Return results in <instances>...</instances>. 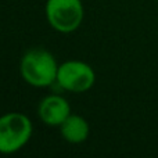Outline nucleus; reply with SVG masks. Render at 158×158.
Returning a JSON list of instances; mask_svg holds the SVG:
<instances>
[{"mask_svg":"<svg viewBox=\"0 0 158 158\" xmlns=\"http://www.w3.org/2000/svg\"><path fill=\"white\" fill-rule=\"evenodd\" d=\"M33 132L31 119L21 112H8L0 117V153L13 154L21 150Z\"/></svg>","mask_w":158,"mask_h":158,"instance_id":"obj_2","label":"nucleus"},{"mask_svg":"<svg viewBox=\"0 0 158 158\" xmlns=\"http://www.w3.org/2000/svg\"><path fill=\"white\" fill-rule=\"evenodd\" d=\"M157 2H158V0H157Z\"/></svg>","mask_w":158,"mask_h":158,"instance_id":"obj_7","label":"nucleus"},{"mask_svg":"<svg viewBox=\"0 0 158 158\" xmlns=\"http://www.w3.org/2000/svg\"><path fill=\"white\" fill-rule=\"evenodd\" d=\"M46 18L53 29L71 33L83 21V6L81 0H47Z\"/></svg>","mask_w":158,"mask_h":158,"instance_id":"obj_3","label":"nucleus"},{"mask_svg":"<svg viewBox=\"0 0 158 158\" xmlns=\"http://www.w3.org/2000/svg\"><path fill=\"white\" fill-rule=\"evenodd\" d=\"M61 136L72 144H79L83 143L89 137V123L83 117L78 114H71L60 126Z\"/></svg>","mask_w":158,"mask_h":158,"instance_id":"obj_6","label":"nucleus"},{"mask_svg":"<svg viewBox=\"0 0 158 158\" xmlns=\"http://www.w3.org/2000/svg\"><path fill=\"white\" fill-rule=\"evenodd\" d=\"M38 115L46 125L60 126L71 115V107L64 97L58 94H50L39 103Z\"/></svg>","mask_w":158,"mask_h":158,"instance_id":"obj_5","label":"nucleus"},{"mask_svg":"<svg viewBox=\"0 0 158 158\" xmlns=\"http://www.w3.org/2000/svg\"><path fill=\"white\" fill-rule=\"evenodd\" d=\"M96 82L94 69L79 60H68L58 65L57 83L67 92L83 93L92 89Z\"/></svg>","mask_w":158,"mask_h":158,"instance_id":"obj_4","label":"nucleus"},{"mask_svg":"<svg viewBox=\"0 0 158 158\" xmlns=\"http://www.w3.org/2000/svg\"><path fill=\"white\" fill-rule=\"evenodd\" d=\"M58 64L50 52L44 49L28 50L21 58L19 72L28 85L33 87H47L57 82Z\"/></svg>","mask_w":158,"mask_h":158,"instance_id":"obj_1","label":"nucleus"}]
</instances>
